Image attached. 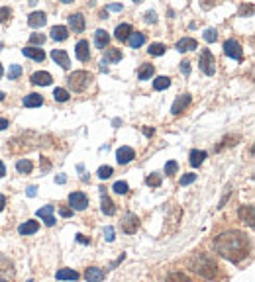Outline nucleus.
<instances>
[{
    "mask_svg": "<svg viewBox=\"0 0 255 282\" xmlns=\"http://www.w3.org/2000/svg\"><path fill=\"white\" fill-rule=\"evenodd\" d=\"M55 278L57 280H79V272L73 268H61L55 272Z\"/></svg>",
    "mask_w": 255,
    "mask_h": 282,
    "instance_id": "cd10ccee",
    "label": "nucleus"
},
{
    "mask_svg": "<svg viewBox=\"0 0 255 282\" xmlns=\"http://www.w3.org/2000/svg\"><path fill=\"white\" fill-rule=\"evenodd\" d=\"M112 190H114L116 194H126V192H128V182H126V181H118V182H114Z\"/></svg>",
    "mask_w": 255,
    "mask_h": 282,
    "instance_id": "4c0bfd02",
    "label": "nucleus"
},
{
    "mask_svg": "<svg viewBox=\"0 0 255 282\" xmlns=\"http://www.w3.org/2000/svg\"><path fill=\"white\" fill-rule=\"evenodd\" d=\"M0 282H8V280H4V278H0Z\"/></svg>",
    "mask_w": 255,
    "mask_h": 282,
    "instance_id": "0e129e2a",
    "label": "nucleus"
},
{
    "mask_svg": "<svg viewBox=\"0 0 255 282\" xmlns=\"http://www.w3.org/2000/svg\"><path fill=\"white\" fill-rule=\"evenodd\" d=\"M20 75H22V67H20V65H12L10 71H8V79H10V81H16Z\"/></svg>",
    "mask_w": 255,
    "mask_h": 282,
    "instance_id": "ea45409f",
    "label": "nucleus"
},
{
    "mask_svg": "<svg viewBox=\"0 0 255 282\" xmlns=\"http://www.w3.org/2000/svg\"><path fill=\"white\" fill-rule=\"evenodd\" d=\"M10 16H12V10L8 8V6H0V22H8L10 20Z\"/></svg>",
    "mask_w": 255,
    "mask_h": 282,
    "instance_id": "a19ab883",
    "label": "nucleus"
},
{
    "mask_svg": "<svg viewBox=\"0 0 255 282\" xmlns=\"http://www.w3.org/2000/svg\"><path fill=\"white\" fill-rule=\"evenodd\" d=\"M146 184H148V186H151V188H157V186H161V175H157V173H151V175L146 179Z\"/></svg>",
    "mask_w": 255,
    "mask_h": 282,
    "instance_id": "c9c22d12",
    "label": "nucleus"
},
{
    "mask_svg": "<svg viewBox=\"0 0 255 282\" xmlns=\"http://www.w3.org/2000/svg\"><path fill=\"white\" fill-rule=\"evenodd\" d=\"M28 282H34V280H28Z\"/></svg>",
    "mask_w": 255,
    "mask_h": 282,
    "instance_id": "69168bd1",
    "label": "nucleus"
},
{
    "mask_svg": "<svg viewBox=\"0 0 255 282\" xmlns=\"http://www.w3.org/2000/svg\"><path fill=\"white\" fill-rule=\"evenodd\" d=\"M4 206H6V198H4L2 194H0V212L4 210Z\"/></svg>",
    "mask_w": 255,
    "mask_h": 282,
    "instance_id": "13d9d810",
    "label": "nucleus"
},
{
    "mask_svg": "<svg viewBox=\"0 0 255 282\" xmlns=\"http://www.w3.org/2000/svg\"><path fill=\"white\" fill-rule=\"evenodd\" d=\"M187 264H189V268H191L192 272H196L198 276H202V278H206V280H210V282H218L220 276H222V266H220V262L216 261L214 255H210V253H206V251H194V253L189 257Z\"/></svg>",
    "mask_w": 255,
    "mask_h": 282,
    "instance_id": "f03ea898",
    "label": "nucleus"
},
{
    "mask_svg": "<svg viewBox=\"0 0 255 282\" xmlns=\"http://www.w3.org/2000/svg\"><path fill=\"white\" fill-rule=\"evenodd\" d=\"M6 175V167H4V163L2 161H0V179H2Z\"/></svg>",
    "mask_w": 255,
    "mask_h": 282,
    "instance_id": "bf43d9fd",
    "label": "nucleus"
},
{
    "mask_svg": "<svg viewBox=\"0 0 255 282\" xmlns=\"http://www.w3.org/2000/svg\"><path fill=\"white\" fill-rule=\"evenodd\" d=\"M49 34H51V40H55V41H65V40L69 38V28H65V26H53Z\"/></svg>",
    "mask_w": 255,
    "mask_h": 282,
    "instance_id": "5701e85b",
    "label": "nucleus"
},
{
    "mask_svg": "<svg viewBox=\"0 0 255 282\" xmlns=\"http://www.w3.org/2000/svg\"><path fill=\"white\" fill-rule=\"evenodd\" d=\"M2 75H4V69H2V63H0V79H2Z\"/></svg>",
    "mask_w": 255,
    "mask_h": 282,
    "instance_id": "680f3d73",
    "label": "nucleus"
},
{
    "mask_svg": "<svg viewBox=\"0 0 255 282\" xmlns=\"http://www.w3.org/2000/svg\"><path fill=\"white\" fill-rule=\"evenodd\" d=\"M55 182H59V184H65V182H67V177H65V175H61V177H55Z\"/></svg>",
    "mask_w": 255,
    "mask_h": 282,
    "instance_id": "6e6d98bb",
    "label": "nucleus"
},
{
    "mask_svg": "<svg viewBox=\"0 0 255 282\" xmlns=\"http://www.w3.org/2000/svg\"><path fill=\"white\" fill-rule=\"evenodd\" d=\"M144 133H146L148 137H151V135L155 133V129H153V127H144Z\"/></svg>",
    "mask_w": 255,
    "mask_h": 282,
    "instance_id": "5fc2aeb1",
    "label": "nucleus"
},
{
    "mask_svg": "<svg viewBox=\"0 0 255 282\" xmlns=\"http://www.w3.org/2000/svg\"><path fill=\"white\" fill-rule=\"evenodd\" d=\"M53 98L57 102H67L69 100V90L67 88H55L53 90Z\"/></svg>",
    "mask_w": 255,
    "mask_h": 282,
    "instance_id": "f704fd0d",
    "label": "nucleus"
},
{
    "mask_svg": "<svg viewBox=\"0 0 255 282\" xmlns=\"http://www.w3.org/2000/svg\"><path fill=\"white\" fill-rule=\"evenodd\" d=\"M100 210H102V214L104 216H114L116 214V206H114V202L110 200V196L102 190V200H100Z\"/></svg>",
    "mask_w": 255,
    "mask_h": 282,
    "instance_id": "a211bd4d",
    "label": "nucleus"
},
{
    "mask_svg": "<svg viewBox=\"0 0 255 282\" xmlns=\"http://www.w3.org/2000/svg\"><path fill=\"white\" fill-rule=\"evenodd\" d=\"M2 274H8V276H14V262L6 257H0V276Z\"/></svg>",
    "mask_w": 255,
    "mask_h": 282,
    "instance_id": "c85d7f7f",
    "label": "nucleus"
},
{
    "mask_svg": "<svg viewBox=\"0 0 255 282\" xmlns=\"http://www.w3.org/2000/svg\"><path fill=\"white\" fill-rule=\"evenodd\" d=\"M132 159H136V151H134L132 147H120V149L116 151V161H118L120 165H128Z\"/></svg>",
    "mask_w": 255,
    "mask_h": 282,
    "instance_id": "9d476101",
    "label": "nucleus"
},
{
    "mask_svg": "<svg viewBox=\"0 0 255 282\" xmlns=\"http://www.w3.org/2000/svg\"><path fill=\"white\" fill-rule=\"evenodd\" d=\"M4 96H6L4 92H0V102H2V100H4Z\"/></svg>",
    "mask_w": 255,
    "mask_h": 282,
    "instance_id": "e2e57ef3",
    "label": "nucleus"
},
{
    "mask_svg": "<svg viewBox=\"0 0 255 282\" xmlns=\"http://www.w3.org/2000/svg\"><path fill=\"white\" fill-rule=\"evenodd\" d=\"M6 127H8V120L6 118H0V131L6 129Z\"/></svg>",
    "mask_w": 255,
    "mask_h": 282,
    "instance_id": "864d4df0",
    "label": "nucleus"
},
{
    "mask_svg": "<svg viewBox=\"0 0 255 282\" xmlns=\"http://www.w3.org/2000/svg\"><path fill=\"white\" fill-rule=\"evenodd\" d=\"M122 59V51L120 49H114V47H108L106 53H104V63H118Z\"/></svg>",
    "mask_w": 255,
    "mask_h": 282,
    "instance_id": "2f4dec72",
    "label": "nucleus"
},
{
    "mask_svg": "<svg viewBox=\"0 0 255 282\" xmlns=\"http://www.w3.org/2000/svg\"><path fill=\"white\" fill-rule=\"evenodd\" d=\"M94 43H96L98 49H104V47L110 43V36H108V32H106V30H98V32L94 34Z\"/></svg>",
    "mask_w": 255,
    "mask_h": 282,
    "instance_id": "393cba45",
    "label": "nucleus"
},
{
    "mask_svg": "<svg viewBox=\"0 0 255 282\" xmlns=\"http://www.w3.org/2000/svg\"><path fill=\"white\" fill-rule=\"evenodd\" d=\"M104 276H106V272L102 268H98V266H88L85 270V278L88 282H100V280H104Z\"/></svg>",
    "mask_w": 255,
    "mask_h": 282,
    "instance_id": "dca6fc26",
    "label": "nucleus"
},
{
    "mask_svg": "<svg viewBox=\"0 0 255 282\" xmlns=\"http://www.w3.org/2000/svg\"><path fill=\"white\" fill-rule=\"evenodd\" d=\"M165 282H194V278H191L187 272H171L167 278H165Z\"/></svg>",
    "mask_w": 255,
    "mask_h": 282,
    "instance_id": "c756f323",
    "label": "nucleus"
},
{
    "mask_svg": "<svg viewBox=\"0 0 255 282\" xmlns=\"http://www.w3.org/2000/svg\"><path fill=\"white\" fill-rule=\"evenodd\" d=\"M96 175H98L102 181H104V179H110V177H112V167L104 165V167H100V169H98V173H96Z\"/></svg>",
    "mask_w": 255,
    "mask_h": 282,
    "instance_id": "c03bdc74",
    "label": "nucleus"
},
{
    "mask_svg": "<svg viewBox=\"0 0 255 282\" xmlns=\"http://www.w3.org/2000/svg\"><path fill=\"white\" fill-rule=\"evenodd\" d=\"M204 40H206L208 43H212V41H216V40H218V32H216L214 28H208V30L204 32Z\"/></svg>",
    "mask_w": 255,
    "mask_h": 282,
    "instance_id": "79ce46f5",
    "label": "nucleus"
},
{
    "mask_svg": "<svg viewBox=\"0 0 255 282\" xmlns=\"http://www.w3.org/2000/svg\"><path fill=\"white\" fill-rule=\"evenodd\" d=\"M196 181V175L194 173H187L183 179H181V186H187V184H192Z\"/></svg>",
    "mask_w": 255,
    "mask_h": 282,
    "instance_id": "a18cd8bd",
    "label": "nucleus"
},
{
    "mask_svg": "<svg viewBox=\"0 0 255 282\" xmlns=\"http://www.w3.org/2000/svg\"><path fill=\"white\" fill-rule=\"evenodd\" d=\"M171 86V79L169 77H157L155 81H153V88L155 90H165V88H169Z\"/></svg>",
    "mask_w": 255,
    "mask_h": 282,
    "instance_id": "72a5a7b5",
    "label": "nucleus"
},
{
    "mask_svg": "<svg viewBox=\"0 0 255 282\" xmlns=\"http://www.w3.org/2000/svg\"><path fill=\"white\" fill-rule=\"evenodd\" d=\"M104 239H106L108 243H112V241H114V227H110V225H106V227H104Z\"/></svg>",
    "mask_w": 255,
    "mask_h": 282,
    "instance_id": "49530a36",
    "label": "nucleus"
},
{
    "mask_svg": "<svg viewBox=\"0 0 255 282\" xmlns=\"http://www.w3.org/2000/svg\"><path fill=\"white\" fill-rule=\"evenodd\" d=\"M146 22H148V24H155V22H157V14H155V12H148V14H146Z\"/></svg>",
    "mask_w": 255,
    "mask_h": 282,
    "instance_id": "de8ad7c7",
    "label": "nucleus"
},
{
    "mask_svg": "<svg viewBox=\"0 0 255 282\" xmlns=\"http://www.w3.org/2000/svg\"><path fill=\"white\" fill-rule=\"evenodd\" d=\"M92 75L88 71H73L69 77H67V86L73 90V92H85L90 84H92Z\"/></svg>",
    "mask_w": 255,
    "mask_h": 282,
    "instance_id": "7ed1b4c3",
    "label": "nucleus"
},
{
    "mask_svg": "<svg viewBox=\"0 0 255 282\" xmlns=\"http://www.w3.org/2000/svg\"><path fill=\"white\" fill-rule=\"evenodd\" d=\"M38 229H40V223L36 220H28L26 223H22L18 227V233L20 235H34V233H38Z\"/></svg>",
    "mask_w": 255,
    "mask_h": 282,
    "instance_id": "412c9836",
    "label": "nucleus"
},
{
    "mask_svg": "<svg viewBox=\"0 0 255 282\" xmlns=\"http://www.w3.org/2000/svg\"><path fill=\"white\" fill-rule=\"evenodd\" d=\"M36 190H38L36 186H28V196H30V198H34V196H36Z\"/></svg>",
    "mask_w": 255,
    "mask_h": 282,
    "instance_id": "4d7b16f0",
    "label": "nucleus"
},
{
    "mask_svg": "<svg viewBox=\"0 0 255 282\" xmlns=\"http://www.w3.org/2000/svg\"><path fill=\"white\" fill-rule=\"evenodd\" d=\"M134 34V28L130 26V24H120L118 28H116V32H114V38L118 40V41H128V38H130Z\"/></svg>",
    "mask_w": 255,
    "mask_h": 282,
    "instance_id": "f3484780",
    "label": "nucleus"
},
{
    "mask_svg": "<svg viewBox=\"0 0 255 282\" xmlns=\"http://www.w3.org/2000/svg\"><path fill=\"white\" fill-rule=\"evenodd\" d=\"M75 55H77V59L83 61V63L90 59V45H88L86 40H81V41L75 45Z\"/></svg>",
    "mask_w": 255,
    "mask_h": 282,
    "instance_id": "9b49d317",
    "label": "nucleus"
},
{
    "mask_svg": "<svg viewBox=\"0 0 255 282\" xmlns=\"http://www.w3.org/2000/svg\"><path fill=\"white\" fill-rule=\"evenodd\" d=\"M165 49H167V47H165L163 43H151L148 51H149V55H155V57H159V55H163V53H165Z\"/></svg>",
    "mask_w": 255,
    "mask_h": 282,
    "instance_id": "e433bc0d",
    "label": "nucleus"
},
{
    "mask_svg": "<svg viewBox=\"0 0 255 282\" xmlns=\"http://www.w3.org/2000/svg\"><path fill=\"white\" fill-rule=\"evenodd\" d=\"M22 53L26 55V57H30V59H34V61H38V63H42L43 59H45V53H43V49H38V47H24L22 49Z\"/></svg>",
    "mask_w": 255,
    "mask_h": 282,
    "instance_id": "4be33fe9",
    "label": "nucleus"
},
{
    "mask_svg": "<svg viewBox=\"0 0 255 282\" xmlns=\"http://www.w3.org/2000/svg\"><path fill=\"white\" fill-rule=\"evenodd\" d=\"M69 26H71V30L77 32V34L85 32V26H86L85 16H83V14H71V16H69Z\"/></svg>",
    "mask_w": 255,
    "mask_h": 282,
    "instance_id": "ddd939ff",
    "label": "nucleus"
},
{
    "mask_svg": "<svg viewBox=\"0 0 255 282\" xmlns=\"http://www.w3.org/2000/svg\"><path fill=\"white\" fill-rule=\"evenodd\" d=\"M214 251L230 262H241L251 253V239L245 231L226 229L214 237Z\"/></svg>",
    "mask_w": 255,
    "mask_h": 282,
    "instance_id": "f257e3e1",
    "label": "nucleus"
},
{
    "mask_svg": "<svg viewBox=\"0 0 255 282\" xmlns=\"http://www.w3.org/2000/svg\"><path fill=\"white\" fill-rule=\"evenodd\" d=\"M122 229H124V233H128V235L136 233V231L140 229V218H138L136 214H132V212H128V214L124 216V220H122Z\"/></svg>",
    "mask_w": 255,
    "mask_h": 282,
    "instance_id": "39448f33",
    "label": "nucleus"
},
{
    "mask_svg": "<svg viewBox=\"0 0 255 282\" xmlns=\"http://www.w3.org/2000/svg\"><path fill=\"white\" fill-rule=\"evenodd\" d=\"M128 43H130L134 49L142 47V45L146 43V34H142V32H134L130 38H128Z\"/></svg>",
    "mask_w": 255,
    "mask_h": 282,
    "instance_id": "7c9ffc66",
    "label": "nucleus"
},
{
    "mask_svg": "<svg viewBox=\"0 0 255 282\" xmlns=\"http://www.w3.org/2000/svg\"><path fill=\"white\" fill-rule=\"evenodd\" d=\"M189 163H191V167H200L202 163H204V159H206V151H198V149H192L191 151V155H189Z\"/></svg>",
    "mask_w": 255,
    "mask_h": 282,
    "instance_id": "bb28decb",
    "label": "nucleus"
},
{
    "mask_svg": "<svg viewBox=\"0 0 255 282\" xmlns=\"http://www.w3.org/2000/svg\"><path fill=\"white\" fill-rule=\"evenodd\" d=\"M51 59H53L61 69H69V67H71L69 55H67V51H63V49H53V51H51Z\"/></svg>",
    "mask_w": 255,
    "mask_h": 282,
    "instance_id": "f8f14e48",
    "label": "nucleus"
},
{
    "mask_svg": "<svg viewBox=\"0 0 255 282\" xmlns=\"http://www.w3.org/2000/svg\"><path fill=\"white\" fill-rule=\"evenodd\" d=\"M42 104H43V96H42V94L32 92V94L24 96V106H26V108H38V106H42Z\"/></svg>",
    "mask_w": 255,
    "mask_h": 282,
    "instance_id": "b1692460",
    "label": "nucleus"
},
{
    "mask_svg": "<svg viewBox=\"0 0 255 282\" xmlns=\"http://www.w3.org/2000/svg\"><path fill=\"white\" fill-rule=\"evenodd\" d=\"M106 10H112V12H120L122 10V4H108Z\"/></svg>",
    "mask_w": 255,
    "mask_h": 282,
    "instance_id": "3c124183",
    "label": "nucleus"
},
{
    "mask_svg": "<svg viewBox=\"0 0 255 282\" xmlns=\"http://www.w3.org/2000/svg\"><path fill=\"white\" fill-rule=\"evenodd\" d=\"M181 73H183V75H191V63H189V61H183V63H181Z\"/></svg>",
    "mask_w": 255,
    "mask_h": 282,
    "instance_id": "09e8293b",
    "label": "nucleus"
},
{
    "mask_svg": "<svg viewBox=\"0 0 255 282\" xmlns=\"http://www.w3.org/2000/svg\"><path fill=\"white\" fill-rule=\"evenodd\" d=\"M69 204H71V210H85L88 206V198L85 192H71L69 194Z\"/></svg>",
    "mask_w": 255,
    "mask_h": 282,
    "instance_id": "6e6552de",
    "label": "nucleus"
},
{
    "mask_svg": "<svg viewBox=\"0 0 255 282\" xmlns=\"http://www.w3.org/2000/svg\"><path fill=\"white\" fill-rule=\"evenodd\" d=\"M77 241H79V243H83V245H88V243H90V239H88V237H85V235H81V233L77 235Z\"/></svg>",
    "mask_w": 255,
    "mask_h": 282,
    "instance_id": "603ef678",
    "label": "nucleus"
},
{
    "mask_svg": "<svg viewBox=\"0 0 255 282\" xmlns=\"http://www.w3.org/2000/svg\"><path fill=\"white\" fill-rule=\"evenodd\" d=\"M45 22H47L45 12H32L30 18H28V26L30 28H42V26H45Z\"/></svg>",
    "mask_w": 255,
    "mask_h": 282,
    "instance_id": "6ab92c4d",
    "label": "nucleus"
},
{
    "mask_svg": "<svg viewBox=\"0 0 255 282\" xmlns=\"http://www.w3.org/2000/svg\"><path fill=\"white\" fill-rule=\"evenodd\" d=\"M237 218H239L243 223H247L249 227H253V225H255V208H253L251 204L239 206V210H237Z\"/></svg>",
    "mask_w": 255,
    "mask_h": 282,
    "instance_id": "0eeeda50",
    "label": "nucleus"
},
{
    "mask_svg": "<svg viewBox=\"0 0 255 282\" xmlns=\"http://www.w3.org/2000/svg\"><path fill=\"white\" fill-rule=\"evenodd\" d=\"M191 94H181V96H177V100L173 102V106H171V114L173 116H179L181 112H185L187 108H189V104H191Z\"/></svg>",
    "mask_w": 255,
    "mask_h": 282,
    "instance_id": "1a4fd4ad",
    "label": "nucleus"
},
{
    "mask_svg": "<svg viewBox=\"0 0 255 282\" xmlns=\"http://www.w3.org/2000/svg\"><path fill=\"white\" fill-rule=\"evenodd\" d=\"M198 67H200V71H202L204 75H208V77H212V75L216 73V59H214V55H212L210 49H202L200 59H198Z\"/></svg>",
    "mask_w": 255,
    "mask_h": 282,
    "instance_id": "20e7f679",
    "label": "nucleus"
},
{
    "mask_svg": "<svg viewBox=\"0 0 255 282\" xmlns=\"http://www.w3.org/2000/svg\"><path fill=\"white\" fill-rule=\"evenodd\" d=\"M51 81H53V77L47 71H38V73L32 75V82L38 84V86H49Z\"/></svg>",
    "mask_w": 255,
    "mask_h": 282,
    "instance_id": "4468645a",
    "label": "nucleus"
},
{
    "mask_svg": "<svg viewBox=\"0 0 255 282\" xmlns=\"http://www.w3.org/2000/svg\"><path fill=\"white\" fill-rule=\"evenodd\" d=\"M224 53H226L230 59H235V61H241V59H243L241 45H239L235 40H228V41H224Z\"/></svg>",
    "mask_w": 255,
    "mask_h": 282,
    "instance_id": "423d86ee",
    "label": "nucleus"
},
{
    "mask_svg": "<svg viewBox=\"0 0 255 282\" xmlns=\"http://www.w3.org/2000/svg\"><path fill=\"white\" fill-rule=\"evenodd\" d=\"M16 169H18V173L28 175V173H32L34 165H32V161H30V159H20V161L16 163Z\"/></svg>",
    "mask_w": 255,
    "mask_h": 282,
    "instance_id": "473e14b6",
    "label": "nucleus"
},
{
    "mask_svg": "<svg viewBox=\"0 0 255 282\" xmlns=\"http://www.w3.org/2000/svg\"><path fill=\"white\" fill-rule=\"evenodd\" d=\"M53 210H55V208H53L51 204H49V206H43V208H40V210H38V218H42V220L45 222V225H49V227H51V225H55Z\"/></svg>",
    "mask_w": 255,
    "mask_h": 282,
    "instance_id": "2eb2a0df",
    "label": "nucleus"
},
{
    "mask_svg": "<svg viewBox=\"0 0 255 282\" xmlns=\"http://www.w3.org/2000/svg\"><path fill=\"white\" fill-rule=\"evenodd\" d=\"M59 214H61V218H71V216H73V210H69V208H61Z\"/></svg>",
    "mask_w": 255,
    "mask_h": 282,
    "instance_id": "8fccbe9b",
    "label": "nucleus"
},
{
    "mask_svg": "<svg viewBox=\"0 0 255 282\" xmlns=\"http://www.w3.org/2000/svg\"><path fill=\"white\" fill-rule=\"evenodd\" d=\"M43 41H45V36H43V34H32V36H30L32 47H34V45H43Z\"/></svg>",
    "mask_w": 255,
    "mask_h": 282,
    "instance_id": "58836bf2",
    "label": "nucleus"
},
{
    "mask_svg": "<svg viewBox=\"0 0 255 282\" xmlns=\"http://www.w3.org/2000/svg\"><path fill=\"white\" fill-rule=\"evenodd\" d=\"M100 71H102V73H108V67H106V63H104V61L100 63Z\"/></svg>",
    "mask_w": 255,
    "mask_h": 282,
    "instance_id": "052dcab7",
    "label": "nucleus"
},
{
    "mask_svg": "<svg viewBox=\"0 0 255 282\" xmlns=\"http://www.w3.org/2000/svg\"><path fill=\"white\" fill-rule=\"evenodd\" d=\"M198 47V43H196V40H192V38H183V40H179L177 41V45H175V49L177 51H192V49H196Z\"/></svg>",
    "mask_w": 255,
    "mask_h": 282,
    "instance_id": "aec40b11",
    "label": "nucleus"
},
{
    "mask_svg": "<svg viewBox=\"0 0 255 282\" xmlns=\"http://www.w3.org/2000/svg\"><path fill=\"white\" fill-rule=\"evenodd\" d=\"M153 73H155V67L149 65V63H144V65L138 69V79H140V81H149V79L153 77Z\"/></svg>",
    "mask_w": 255,
    "mask_h": 282,
    "instance_id": "a878e982",
    "label": "nucleus"
},
{
    "mask_svg": "<svg viewBox=\"0 0 255 282\" xmlns=\"http://www.w3.org/2000/svg\"><path fill=\"white\" fill-rule=\"evenodd\" d=\"M177 171H179V165H177V161H169V163L165 165V175H167V177L175 175Z\"/></svg>",
    "mask_w": 255,
    "mask_h": 282,
    "instance_id": "37998d69",
    "label": "nucleus"
}]
</instances>
